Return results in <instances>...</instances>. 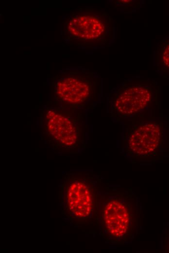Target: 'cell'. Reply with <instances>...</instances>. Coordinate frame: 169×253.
<instances>
[{"instance_id": "cell-8", "label": "cell", "mask_w": 169, "mask_h": 253, "mask_svg": "<svg viewBox=\"0 0 169 253\" xmlns=\"http://www.w3.org/2000/svg\"><path fill=\"white\" fill-rule=\"evenodd\" d=\"M160 60L163 68L169 72V40L166 41L160 51Z\"/></svg>"}, {"instance_id": "cell-4", "label": "cell", "mask_w": 169, "mask_h": 253, "mask_svg": "<svg viewBox=\"0 0 169 253\" xmlns=\"http://www.w3.org/2000/svg\"><path fill=\"white\" fill-rule=\"evenodd\" d=\"M99 82L92 72L64 71L52 80L53 97L57 107L78 110L95 99Z\"/></svg>"}, {"instance_id": "cell-1", "label": "cell", "mask_w": 169, "mask_h": 253, "mask_svg": "<svg viewBox=\"0 0 169 253\" xmlns=\"http://www.w3.org/2000/svg\"><path fill=\"white\" fill-rule=\"evenodd\" d=\"M101 212V231L108 242L125 244L137 235L139 204L132 189H113Z\"/></svg>"}, {"instance_id": "cell-6", "label": "cell", "mask_w": 169, "mask_h": 253, "mask_svg": "<svg viewBox=\"0 0 169 253\" xmlns=\"http://www.w3.org/2000/svg\"><path fill=\"white\" fill-rule=\"evenodd\" d=\"M153 94L154 90L147 81H124L111 93V116L122 118L139 113L152 102Z\"/></svg>"}, {"instance_id": "cell-5", "label": "cell", "mask_w": 169, "mask_h": 253, "mask_svg": "<svg viewBox=\"0 0 169 253\" xmlns=\"http://www.w3.org/2000/svg\"><path fill=\"white\" fill-rule=\"evenodd\" d=\"M162 120L141 122L129 126L123 141L125 153L132 158L156 161L160 159L164 142Z\"/></svg>"}, {"instance_id": "cell-3", "label": "cell", "mask_w": 169, "mask_h": 253, "mask_svg": "<svg viewBox=\"0 0 169 253\" xmlns=\"http://www.w3.org/2000/svg\"><path fill=\"white\" fill-rule=\"evenodd\" d=\"M62 26L66 41L87 48L106 45L113 36L112 18L102 10L79 8L65 18Z\"/></svg>"}, {"instance_id": "cell-7", "label": "cell", "mask_w": 169, "mask_h": 253, "mask_svg": "<svg viewBox=\"0 0 169 253\" xmlns=\"http://www.w3.org/2000/svg\"><path fill=\"white\" fill-rule=\"evenodd\" d=\"M94 177L87 173L70 174L66 177V205L74 217L88 219L97 207V197Z\"/></svg>"}, {"instance_id": "cell-9", "label": "cell", "mask_w": 169, "mask_h": 253, "mask_svg": "<svg viewBox=\"0 0 169 253\" xmlns=\"http://www.w3.org/2000/svg\"><path fill=\"white\" fill-rule=\"evenodd\" d=\"M161 247L165 253H169V221L167 222L163 230Z\"/></svg>"}, {"instance_id": "cell-2", "label": "cell", "mask_w": 169, "mask_h": 253, "mask_svg": "<svg viewBox=\"0 0 169 253\" xmlns=\"http://www.w3.org/2000/svg\"><path fill=\"white\" fill-rule=\"evenodd\" d=\"M77 110L49 107L40 114L42 139L54 150L73 152L84 145V126Z\"/></svg>"}]
</instances>
